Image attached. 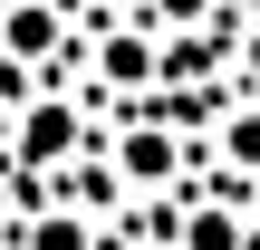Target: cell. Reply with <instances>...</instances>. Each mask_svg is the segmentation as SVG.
<instances>
[{
    "mask_svg": "<svg viewBox=\"0 0 260 250\" xmlns=\"http://www.w3.org/2000/svg\"><path fill=\"white\" fill-rule=\"evenodd\" d=\"M77 135H87V125H77V106H39V116L19 125V164H58Z\"/></svg>",
    "mask_w": 260,
    "mask_h": 250,
    "instance_id": "cell-1",
    "label": "cell"
},
{
    "mask_svg": "<svg viewBox=\"0 0 260 250\" xmlns=\"http://www.w3.org/2000/svg\"><path fill=\"white\" fill-rule=\"evenodd\" d=\"M29 250H87V222H68V212H48V222L29 231Z\"/></svg>",
    "mask_w": 260,
    "mask_h": 250,
    "instance_id": "cell-2",
    "label": "cell"
},
{
    "mask_svg": "<svg viewBox=\"0 0 260 250\" xmlns=\"http://www.w3.org/2000/svg\"><path fill=\"white\" fill-rule=\"evenodd\" d=\"M164 164H174V154H164V135H135V145H125V173H135V183H154Z\"/></svg>",
    "mask_w": 260,
    "mask_h": 250,
    "instance_id": "cell-3",
    "label": "cell"
},
{
    "mask_svg": "<svg viewBox=\"0 0 260 250\" xmlns=\"http://www.w3.org/2000/svg\"><path fill=\"white\" fill-rule=\"evenodd\" d=\"M10 48H48V10H19L10 19Z\"/></svg>",
    "mask_w": 260,
    "mask_h": 250,
    "instance_id": "cell-4",
    "label": "cell"
},
{
    "mask_svg": "<svg viewBox=\"0 0 260 250\" xmlns=\"http://www.w3.org/2000/svg\"><path fill=\"white\" fill-rule=\"evenodd\" d=\"M106 77H125V87H135V77H145V48H135V39H116V48H106Z\"/></svg>",
    "mask_w": 260,
    "mask_h": 250,
    "instance_id": "cell-5",
    "label": "cell"
},
{
    "mask_svg": "<svg viewBox=\"0 0 260 250\" xmlns=\"http://www.w3.org/2000/svg\"><path fill=\"white\" fill-rule=\"evenodd\" d=\"M193 250H232V222H222V212H203V222H193Z\"/></svg>",
    "mask_w": 260,
    "mask_h": 250,
    "instance_id": "cell-6",
    "label": "cell"
},
{
    "mask_svg": "<svg viewBox=\"0 0 260 250\" xmlns=\"http://www.w3.org/2000/svg\"><path fill=\"white\" fill-rule=\"evenodd\" d=\"M193 10H203V0H154V19H193Z\"/></svg>",
    "mask_w": 260,
    "mask_h": 250,
    "instance_id": "cell-7",
    "label": "cell"
}]
</instances>
